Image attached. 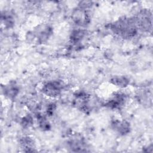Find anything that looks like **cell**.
I'll list each match as a JSON object with an SVG mask.
<instances>
[{"mask_svg": "<svg viewBox=\"0 0 153 153\" xmlns=\"http://www.w3.org/2000/svg\"><path fill=\"white\" fill-rule=\"evenodd\" d=\"M61 84L58 82H48L47 84H45L43 88V92L48 95V96H56L59 94V93L60 91L61 88Z\"/></svg>", "mask_w": 153, "mask_h": 153, "instance_id": "cell-1", "label": "cell"}, {"mask_svg": "<svg viewBox=\"0 0 153 153\" xmlns=\"http://www.w3.org/2000/svg\"><path fill=\"white\" fill-rule=\"evenodd\" d=\"M112 82L119 87H126L128 83V80L123 76H116L112 79Z\"/></svg>", "mask_w": 153, "mask_h": 153, "instance_id": "cell-2", "label": "cell"}, {"mask_svg": "<svg viewBox=\"0 0 153 153\" xmlns=\"http://www.w3.org/2000/svg\"><path fill=\"white\" fill-rule=\"evenodd\" d=\"M32 119L30 116H27V117L24 118L23 120V125L25 127L29 126V125L32 124Z\"/></svg>", "mask_w": 153, "mask_h": 153, "instance_id": "cell-3", "label": "cell"}]
</instances>
